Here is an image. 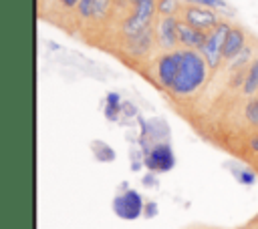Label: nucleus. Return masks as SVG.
Instances as JSON below:
<instances>
[{"label":"nucleus","mask_w":258,"mask_h":229,"mask_svg":"<svg viewBox=\"0 0 258 229\" xmlns=\"http://www.w3.org/2000/svg\"><path fill=\"white\" fill-rule=\"evenodd\" d=\"M206 78H208V62L202 56V52L183 48L181 66H179V72H177V76H175V80H173L169 90L173 94L185 96V94L196 92L206 82Z\"/></svg>","instance_id":"1"},{"label":"nucleus","mask_w":258,"mask_h":229,"mask_svg":"<svg viewBox=\"0 0 258 229\" xmlns=\"http://www.w3.org/2000/svg\"><path fill=\"white\" fill-rule=\"evenodd\" d=\"M129 2L135 6V12H133V16H129L123 22V32H125L127 38L147 30L153 14L157 12V2L155 0H129Z\"/></svg>","instance_id":"2"},{"label":"nucleus","mask_w":258,"mask_h":229,"mask_svg":"<svg viewBox=\"0 0 258 229\" xmlns=\"http://www.w3.org/2000/svg\"><path fill=\"white\" fill-rule=\"evenodd\" d=\"M230 24H226V22H220L214 30H210L208 32V38H206V44L202 46V56L206 58V62H208V66L210 68H216L218 64H220V60H222V48H224V42H226V36H228V32H230Z\"/></svg>","instance_id":"3"},{"label":"nucleus","mask_w":258,"mask_h":229,"mask_svg":"<svg viewBox=\"0 0 258 229\" xmlns=\"http://www.w3.org/2000/svg\"><path fill=\"white\" fill-rule=\"evenodd\" d=\"M113 211L127 221L137 219L139 215H143V199L137 191L133 189H125L123 193H119L113 199Z\"/></svg>","instance_id":"4"},{"label":"nucleus","mask_w":258,"mask_h":229,"mask_svg":"<svg viewBox=\"0 0 258 229\" xmlns=\"http://www.w3.org/2000/svg\"><path fill=\"white\" fill-rule=\"evenodd\" d=\"M143 165L153 173L171 171L175 165V155H173L169 143H155L153 149L143 157Z\"/></svg>","instance_id":"5"},{"label":"nucleus","mask_w":258,"mask_h":229,"mask_svg":"<svg viewBox=\"0 0 258 229\" xmlns=\"http://www.w3.org/2000/svg\"><path fill=\"white\" fill-rule=\"evenodd\" d=\"M181 56H183V50H169L157 60V80L161 86L171 88L181 66Z\"/></svg>","instance_id":"6"},{"label":"nucleus","mask_w":258,"mask_h":229,"mask_svg":"<svg viewBox=\"0 0 258 229\" xmlns=\"http://www.w3.org/2000/svg\"><path fill=\"white\" fill-rule=\"evenodd\" d=\"M183 20L189 26H196L204 32H210L220 24L216 12L212 8H204V6H187L183 10Z\"/></svg>","instance_id":"7"},{"label":"nucleus","mask_w":258,"mask_h":229,"mask_svg":"<svg viewBox=\"0 0 258 229\" xmlns=\"http://www.w3.org/2000/svg\"><path fill=\"white\" fill-rule=\"evenodd\" d=\"M177 24L179 20L175 16H161L157 26H155V36H157V42L163 46V48H173L177 46L179 42V36H177Z\"/></svg>","instance_id":"8"},{"label":"nucleus","mask_w":258,"mask_h":229,"mask_svg":"<svg viewBox=\"0 0 258 229\" xmlns=\"http://www.w3.org/2000/svg\"><path fill=\"white\" fill-rule=\"evenodd\" d=\"M177 36H179V42L189 48V50H202V46L206 44V38H208V32L196 28V26H189L185 20H179L177 24Z\"/></svg>","instance_id":"9"},{"label":"nucleus","mask_w":258,"mask_h":229,"mask_svg":"<svg viewBox=\"0 0 258 229\" xmlns=\"http://www.w3.org/2000/svg\"><path fill=\"white\" fill-rule=\"evenodd\" d=\"M244 48H246V36H244V32L240 28H230V32L226 36V42H224V48H222V58L224 60H232Z\"/></svg>","instance_id":"10"},{"label":"nucleus","mask_w":258,"mask_h":229,"mask_svg":"<svg viewBox=\"0 0 258 229\" xmlns=\"http://www.w3.org/2000/svg\"><path fill=\"white\" fill-rule=\"evenodd\" d=\"M111 6V0H81L77 4V10L81 18H103L107 16Z\"/></svg>","instance_id":"11"},{"label":"nucleus","mask_w":258,"mask_h":229,"mask_svg":"<svg viewBox=\"0 0 258 229\" xmlns=\"http://www.w3.org/2000/svg\"><path fill=\"white\" fill-rule=\"evenodd\" d=\"M151 42H153V32L147 28V30H143V32L127 38V50L133 56H143L151 48Z\"/></svg>","instance_id":"12"},{"label":"nucleus","mask_w":258,"mask_h":229,"mask_svg":"<svg viewBox=\"0 0 258 229\" xmlns=\"http://www.w3.org/2000/svg\"><path fill=\"white\" fill-rule=\"evenodd\" d=\"M119 112H123L121 96H119L117 92H109V94H107V104H105V117L115 123V121L119 119Z\"/></svg>","instance_id":"13"},{"label":"nucleus","mask_w":258,"mask_h":229,"mask_svg":"<svg viewBox=\"0 0 258 229\" xmlns=\"http://www.w3.org/2000/svg\"><path fill=\"white\" fill-rule=\"evenodd\" d=\"M242 90H244V94H256L258 92V58L250 64L246 78H244V84H242Z\"/></svg>","instance_id":"14"},{"label":"nucleus","mask_w":258,"mask_h":229,"mask_svg":"<svg viewBox=\"0 0 258 229\" xmlns=\"http://www.w3.org/2000/svg\"><path fill=\"white\" fill-rule=\"evenodd\" d=\"M91 149H93V153H95L97 161H101V163H111V161H115V151H113L109 145H105V143L97 141V143H93V145H91Z\"/></svg>","instance_id":"15"},{"label":"nucleus","mask_w":258,"mask_h":229,"mask_svg":"<svg viewBox=\"0 0 258 229\" xmlns=\"http://www.w3.org/2000/svg\"><path fill=\"white\" fill-rule=\"evenodd\" d=\"M177 8H179V2L177 0H159L157 2V12L161 16H175L177 14Z\"/></svg>","instance_id":"16"},{"label":"nucleus","mask_w":258,"mask_h":229,"mask_svg":"<svg viewBox=\"0 0 258 229\" xmlns=\"http://www.w3.org/2000/svg\"><path fill=\"white\" fill-rule=\"evenodd\" d=\"M244 117H246V121L250 125H258V96L248 102V106L244 110Z\"/></svg>","instance_id":"17"},{"label":"nucleus","mask_w":258,"mask_h":229,"mask_svg":"<svg viewBox=\"0 0 258 229\" xmlns=\"http://www.w3.org/2000/svg\"><path fill=\"white\" fill-rule=\"evenodd\" d=\"M236 179H238L242 185H254V183H256V175H254L252 171H248V169L238 171V173H236Z\"/></svg>","instance_id":"18"},{"label":"nucleus","mask_w":258,"mask_h":229,"mask_svg":"<svg viewBox=\"0 0 258 229\" xmlns=\"http://www.w3.org/2000/svg\"><path fill=\"white\" fill-rule=\"evenodd\" d=\"M191 4H198V6H204V8H226V2L224 0H187Z\"/></svg>","instance_id":"19"},{"label":"nucleus","mask_w":258,"mask_h":229,"mask_svg":"<svg viewBox=\"0 0 258 229\" xmlns=\"http://www.w3.org/2000/svg\"><path fill=\"white\" fill-rule=\"evenodd\" d=\"M143 215H145V219L155 217V215H157V203H155V201H147L145 207H143Z\"/></svg>","instance_id":"20"},{"label":"nucleus","mask_w":258,"mask_h":229,"mask_svg":"<svg viewBox=\"0 0 258 229\" xmlns=\"http://www.w3.org/2000/svg\"><path fill=\"white\" fill-rule=\"evenodd\" d=\"M141 183H143L145 187H155V185H157V177H155V173H153V171L145 173V177L141 179Z\"/></svg>","instance_id":"21"},{"label":"nucleus","mask_w":258,"mask_h":229,"mask_svg":"<svg viewBox=\"0 0 258 229\" xmlns=\"http://www.w3.org/2000/svg\"><path fill=\"white\" fill-rule=\"evenodd\" d=\"M236 58H238V60H236V64H234V66H240V64H244V62L250 58V48L246 46V48H244V50H242V52H240Z\"/></svg>","instance_id":"22"},{"label":"nucleus","mask_w":258,"mask_h":229,"mask_svg":"<svg viewBox=\"0 0 258 229\" xmlns=\"http://www.w3.org/2000/svg\"><path fill=\"white\" fill-rule=\"evenodd\" d=\"M123 112L127 117H137V108H135L133 102H123Z\"/></svg>","instance_id":"23"},{"label":"nucleus","mask_w":258,"mask_h":229,"mask_svg":"<svg viewBox=\"0 0 258 229\" xmlns=\"http://www.w3.org/2000/svg\"><path fill=\"white\" fill-rule=\"evenodd\" d=\"M250 149H252L254 153H258V135H254V137L250 139Z\"/></svg>","instance_id":"24"},{"label":"nucleus","mask_w":258,"mask_h":229,"mask_svg":"<svg viewBox=\"0 0 258 229\" xmlns=\"http://www.w3.org/2000/svg\"><path fill=\"white\" fill-rule=\"evenodd\" d=\"M60 2H62V4L67 6V8H75V6H77V4L81 2V0H60Z\"/></svg>","instance_id":"25"}]
</instances>
